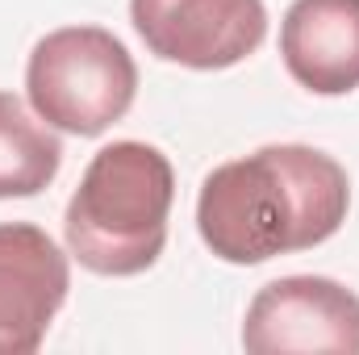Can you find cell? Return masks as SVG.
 <instances>
[{"instance_id":"cell-1","label":"cell","mask_w":359,"mask_h":355,"mask_svg":"<svg viewBox=\"0 0 359 355\" xmlns=\"http://www.w3.org/2000/svg\"><path fill=\"white\" fill-rule=\"evenodd\" d=\"M347 209L351 180L339 159L301 142H271L205 176L196 230L217 260L255 267L326 243Z\"/></svg>"},{"instance_id":"cell-2","label":"cell","mask_w":359,"mask_h":355,"mask_svg":"<svg viewBox=\"0 0 359 355\" xmlns=\"http://www.w3.org/2000/svg\"><path fill=\"white\" fill-rule=\"evenodd\" d=\"M176 172L151 142H109L63 213L67 251L96 276H138L163 255Z\"/></svg>"},{"instance_id":"cell-3","label":"cell","mask_w":359,"mask_h":355,"mask_svg":"<svg viewBox=\"0 0 359 355\" xmlns=\"http://www.w3.org/2000/svg\"><path fill=\"white\" fill-rule=\"evenodd\" d=\"M34 113L67 134L96 138L121 121L138 92V67L121 38L100 25H67L46 34L25 63Z\"/></svg>"},{"instance_id":"cell-4","label":"cell","mask_w":359,"mask_h":355,"mask_svg":"<svg viewBox=\"0 0 359 355\" xmlns=\"http://www.w3.org/2000/svg\"><path fill=\"white\" fill-rule=\"evenodd\" d=\"M251 355H359V297L330 276H280L243 318Z\"/></svg>"},{"instance_id":"cell-5","label":"cell","mask_w":359,"mask_h":355,"mask_svg":"<svg viewBox=\"0 0 359 355\" xmlns=\"http://www.w3.org/2000/svg\"><path fill=\"white\" fill-rule=\"evenodd\" d=\"M130 21L155 59L192 72L234 67L268 38L264 0H130Z\"/></svg>"},{"instance_id":"cell-6","label":"cell","mask_w":359,"mask_h":355,"mask_svg":"<svg viewBox=\"0 0 359 355\" xmlns=\"http://www.w3.org/2000/svg\"><path fill=\"white\" fill-rule=\"evenodd\" d=\"M72 288L59 243L34 222H0V355H34Z\"/></svg>"},{"instance_id":"cell-7","label":"cell","mask_w":359,"mask_h":355,"mask_svg":"<svg viewBox=\"0 0 359 355\" xmlns=\"http://www.w3.org/2000/svg\"><path fill=\"white\" fill-rule=\"evenodd\" d=\"M288 76L318 96L359 88V0H292L280 25Z\"/></svg>"},{"instance_id":"cell-8","label":"cell","mask_w":359,"mask_h":355,"mask_svg":"<svg viewBox=\"0 0 359 355\" xmlns=\"http://www.w3.org/2000/svg\"><path fill=\"white\" fill-rule=\"evenodd\" d=\"M63 168V142L25 109L21 96L0 92V201L38 196Z\"/></svg>"}]
</instances>
